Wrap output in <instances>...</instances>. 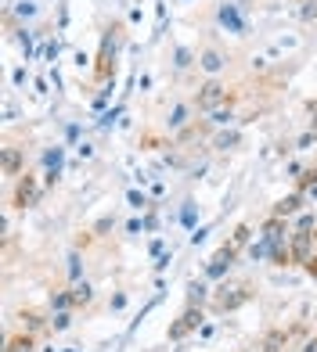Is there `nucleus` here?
<instances>
[{
  "label": "nucleus",
  "instance_id": "obj_51",
  "mask_svg": "<svg viewBox=\"0 0 317 352\" xmlns=\"http://www.w3.org/2000/svg\"><path fill=\"white\" fill-rule=\"evenodd\" d=\"M303 270H307V274H310V277H317V255H314V259H310V263H307Z\"/></svg>",
  "mask_w": 317,
  "mask_h": 352
},
{
  "label": "nucleus",
  "instance_id": "obj_49",
  "mask_svg": "<svg viewBox=\"0 0 317 352\" xmlns=\"http://www.w3.org/2000/svg\"><path fill=\"white\" fill-rule=\"evenodd\" d=\"M76 151L79 158H94V144H76Z\"/></svg>",
  "mask_w": 317,
  "mask_h": 352
},
{
  "label": "nucleus",
  "instance_id": "obj_32",
  "mask_svg": "<svg viewBox=\"0 0 317 352\" xmlns=\"http://www.w3.org/2000/svg\"><path fill=\"white\" fill-rule=\"evenodd\" d=\"M299 19L307 25H317V0H303V8H299Z\"/></svg>",
  "mask_w": 317,
  "mask_h": 352
},
{
  "label": "nucleus",
  "instance_id": "obj_18",
  "mask_svg": "<svg viewBox=\"0 0 317 352\" xmlns=\"http://www.w3.org/2000/svg\"><path fill=\"white\" fill-rule=\"evenodd\" d=\"M195 65H198V51H192V47H184V43L173 47V69L187 72V69H195Z\"/></svg>",
  "mask_w": 317,
  "mask_h": 352
},
{
  "label": "nucleus",
  "instance_id": "obj_11",
  "mask_svg": "<svg viewBox=\"0 0 317 352\" xmlns=\"http://www.w3.org/2000/svg\"><path fill=\"white\" fill-rule=\"evenodd\" d=\"M192 116H195V104L192 101H177L166 111V130L170 133H184L187 126H192Z\"/></svg>",
  "mask_w": 317,
  "mask_h": 352
},
{
  "label": "nucleus",
  "instance_id": "obj_21",
  "mask_svg": "<svg viewBox=\"0 0 317 352\" xmlns=\"http://www.w3.org/2000/svg\"><path fill=\"white\" fill-rule=\"evenodd\" d=\"M213 148H216V151H234V148H242V133H238V130H220L216 140H213Z\"/></svg>",
  "mask_w": 317,
  "mask_h": 352
},
{
  "label": "nucleus",
  "instance_id": "obj_14",
  "mask_svg": "<svg viewBox=\"0 0 317 352\" xmlns=\"http://www.w3.org/2000/svg\"><path fill=\"white\" fill-rule=\"evenodd\" d=\"M292 327L289 331H285V327H271V331H267L263 334V342H260V352H285V349H289V342H292Z\"/></svg>",
  "mask_w": 317,
  "mask_h": 352
},
{
  "label": "nucleus",
  "instance_id": "obj_5",
  "mask_svg": "<svg viewBox=\"0 0 317 352\" xmlns=\"http://www.w3.org/2000/svg\"><path fill=\"white\" fill-rule=\"evenodd\" d=\"M242 248H238V245H231V241H224V245H220L213 255H209V263H205V270H202V277L205 280H224L227 274H231V266L238 263V259H242Z\"/></svg>",
  "mask_w": 317,
  "mask_h": 352
},
{
  "label": "nucleus",
  "instance_id": "obj_43",
  "mask_svg": "<svg viewBox=\"0 0 317 352\" xmlns=\"http://www.w3.org/2000/svg\"><path fill=\"white\" fill-rule=\"evenodd\" d=\"M19 108H14V98H4V122H14Z\"/></svg>",
  "mask_w": 317,
  "mask_h": 352
},
{
  "label": "nucleus",
  "instance_id": "obj_12",
  "mask_svg": "<svg viewBox=\"0 0 317 352\" xmlns=\"http://www.w3.org/2000/svg\"><path fill=\"white\" fill-rule=\"evenodd\" d=\"M307 201H310V198L303 195V190H292V195H285V198H278V201H274L271 216H281V219L299 216V212H303V205H307Z\"/></svg>",
  "mask_w": 317,
  "mask_h": 352
},
{
  "label": "nucleus",
  "instance_id": "obj_16",
  "mask_svg": "<svg viewBox=\"0 0 317 352\" xmlns=\"http://www.w3.org/2000/svg\"><path fill=\"white\" fill-rule=\"evenodd\" d=\"M209 298H213V292H209V280H187V306H209Z\"/></svg>",
  "mask_w": 317,
  "mask_h": 352
},
{
  "label": "nucleus",
  "instance_id": "obj_2",
  "mask_svg": "<svg viewBox=\"0 0 317 352\" xmlns=\"http://www.w3.org/2000/svg\"><path fill=\"white\" fill-rule=\"evenodd\" d=\"M234 101H238V94L224 83V79H205V83H198V90L192 94V104L202 116H209V111L224 108V104H234Z\"/></svg>",
  "mask_w": 317,
  "mask_h": 352
},
{
  "label": "nucleus",
  "instance_id": "obj_37",
  "mask_svg": "<svg viewBox=\"0 0 317 352\" xmlns=\"http://www.w3.org/2000/svg\"><path fill=\"white\" fill-rule=\"evenodd\" d=\"M141 223H145V230H148V234H155V230H158V216H155V205H152L148 212H141Z\"/></svg>",
  "mask_w": 317,
  "mask_h": 352
},
{
  "label": "nucleus",
  "instance_id": "obj_47",
  "mask_svg": "<svg viewBox=\"0 0 317 352\" xmlns=\"http://www.w3.org/2000/svg\"><path fill=\"white\" fill-rule=\"evenodd\" d=\"M126 234H145V223H141V219H130V223H126Z\"/></svg>",
  "mask_w": 317,
  "mask_h": 352
},
{
  "label": "nucleus",
  "instance_id": "obj_31",
  "mask_svg": "<svg viewBox=\"0 0 317 352\" xmlns=\"http://www.w3.org/2000/svg\"><path fill=\"white\" fill-rule=\"evenodd\" d=\"M123 108H126V104L119 101L116 108H108V111H101V130H112V126H116V119L123 116Z\"/></svg>",
  "mask_w": 317,
  "mask_h": 352
},
{
  "label": "nucleus",
  "instance_id": "obj_22",
  "mask_svg": "<svg viewBox=\"0 0 317 352\" xmlns=\"http://www.w3.org/2000/svg\"><path fill=\"white\" fill-rule=\"evenodd\" d=\"M8 14H11V19L29 22V19H37V14H40V4H37V0H19L14 8H8Z\"/></svg>",
  "mask_w": 317,
  "mask_h": 352
},
{
  "label": "nucleus",
  "instance_id": "obj_36",
  "mask_svg": "<svg viewBox=\"0 0 317 352\" xmlns=\"http://www.w3.org/2000/svg\"><path fill=\"white\" fill-rule=\"evenodd\" d=\"M195 201H184V209H181V223H184V227H195Z\"/></svg>",
  "mask_w": 317,
  "mask_h": 352
},
{
  "label": "nucleus",
  "instance_id": "obj_46",
  "mask_svg": "<svg viewBox=\"0 0 317 352\" xmlns=\"http://www.w3.org/2000/svg\"><path fill=\"white\" fill-rule=\"evenodd\" d=\"M307 108H310V116H314V119H310V133H314V140H317V101H310Z\"/></svg>",
  "mask_w": 317,
  "mask_h": 352
},
{
  "label": "nucleus",
  "instance_id": "obj_17",
  "mask_svg": "<svg viewBox=\"0 0 317 352\" xmlns=\"http://www.w3.org/2000/svg\"><path fill=\"white\" fill-rule=\"evenodd\" d=\"M19 320H22V331H29V334L51 331V316H43V313H37V309H22Z\"/></svg>",
  "mask_w": 317,
  "mask_h": 352
},
{
  "label": "nucleus",
  "instance_id": "obj_19",
  "mask_svg": "<svg viewBox=\"0 0 317 352\" xmlns=\"http://www.w3.org/2000/svg\"><path fill=\"white\" fill-rule=\"evenodd\" d=\"M4 352H37V334H29V331H19V334H11Z\"/></svg>",
  "mask_w": 317,
  "mask_h": 352
},
{
  "label": "nucleus",
  "instance_id": "obj_38",
  "mask_svg": "<svg viewBox=\"0 0 317 352\" xmlns=\"http://www.w3.org/2000/svg\"><path fill=\"white\" fill-rule=\"evenodd\" d=\"M209 230H213V227H195V230H192V237H187V241H192V248H198V245L205 241V237H209Z\"/></svg>",
  "mask_w": 317,
  "mask_h": 352
},
{
  "label": "nucleus",
  "instance_id": "obj_48",
  "mask_svg": "<svg viewBox=\"0 0 317 352\" xmlns=\"http://www.w3.org/2000/svg\"><path fill=\"white\" fill-rule=\"evenodd\" d=\"M137 87H141V90H152V72H141V76H137Z\"/></svg>",
  "mask_w": 317,
  "mask_h": 352
},
{
  "label": "nucleus",
  "instance_id": "obj_10",
  "mask_svg": "<svg viewBox=\"0 0 317 352\" xmlns=\"http://www.w3.org/2000/svg\"><path fill=\"white\" fill-rule=\"evenodd\" d=\"M198 69L205 72V79H220V72L227 69V54L220 51V47H202L198 51Z\"/></svg>",
  "mask_w": 317,
  "mask_h": 352
},
{
  "label": "nucleus",
  "instance_id": "obj_50",
  "mask_svg": "<svg viewBox=\"0 0 317 352\" xmlns=\"http://www.w3.org/2000/svg\"><path fill=\"white\" fill-rule=\"evenodd\" d=\"M33 87H37V94H47V79L37 76V79H33Z\"/></svg>",
  "mask_w": 317,
  "mask_h": 352
},
{
  "label": "nucleus",
  "instance_id": "obj_33",
  "mask_svg": "<svg viewBox=\"0 0 317 352\" xmlns=\"http://www.w3.org/2000/svg\"><path fill=\"white\" fill-rule=\"evenodd\" d=\"M58 54H61V40H47V47H43V61H47V65H54Z\"/></svg>",
  "mask_w": 317,
  "mask_h": 352
},
{
  "label": "nucleus",
  "instance_id": "obj_15",
  "mask_svg": "<svg viewBox=\"0 0 317 352\" xmlns=\"http://www.w3.org/2000/svg\"><path fill=\"white\" fill-rule=\"evenodd\" d=\"M14 40L22 47V61H33L37 58V40H43V33H33L29 25H22V29H14Z\"/></svg>",
  "mask_w": 317,
  "mask_h": 352
},
{
  "label": "nucleus",
  "instance_id": "obj_6",
  "mask_svg": "<svg viewBox=\"0 0 317 352\" xmlns=\"http://www.w3.org/2000/svg\"><path fill=\"white\" fill-rule=\"evenodd\" d=\"M202 324H205V309H202V306H184V313L166 327V342H184V338H192V334H198Z\"/></svg>",
  "mask_w": 317,
  "mask_h": 352
},
{
  "label": "nucleus",
  "instance_id": "obj_35",
  "mask_svg": "<svg viewBox=\"0 0 317 352\" xmlns=\"http://www.w3.org/2000/svg\"><path fill=\"white\" fill-rule=\"evenodd\" d=\"M126 302H130V295H126L123 287H119V292L112 295V302H108V309H112V313H123V309H126Z\"/></svg>",
  "mask_w": 317,
  "mask_h": 352
},
{
  "label": "nucleus",
  "instance_id": "obj_27",
  "mask_svg": "<svg viewBox=\"0 0 317 352\" xmlns=\"http://www.w3.org/2000/svg\"><path fill=\"white\" fill-rule=\"evenodd\" d=\"M69 280H72V284L83 280V259H79V248L69 252Z\"/></svg>",
  "mask_w": 317,
  "mask_h": 352
},
{
  "label": "nucleus",
  "instance_id": "obj_24",
  "mask_svg": "<svg viewBox=\"0 0 317 352\" xmlns=\"http://www.w3.org/2000/svg\"><path fill=\"white\" fill-rule=\"evenodd\" d=\"M126 205H130L134 212H148V209H152L155 201H152V198L145 195V190H137V187H130V190H126Z\"/></svg>",
  "mask_w": 317,
  "mask_h": 352
},
{
  "label": "nucleus",
  "instance_id": "obj_53",
  "mask_svg": "<svg viewBox=\"0 0 317 352\" xmlns=\"http://www.w3.org/2000/svg\"><path fill=\"white\" fill-rule=\"evenodd\" d=\"M61 352H79V349H61Z\"/></svg>",
  "mask_w": 317,
  "mask_h": 352
},
{
  "label": "nucleus",
  "instance_id": "obj_8",
  "mask_svg": "<svg viewBox=\"0 0 317 352\" xmlns=\"http://www.w3.org/2000/svg\"><path fill=\"white\" fill-rule=\"evenodd\" d=\"M289 248H292V266H307L314 255H317V241H314V230H292L289 237Z\"/></svg>",
  "mask_w": 317,
  "mask_h": 352
},
{
  "label": "nucleus",
  "instance_id": "obj_54",
  "mask_svg": "<svg viewBox=\"0 0 317 352\" xmlns=\"http://www.w3.org/2000/svg\"><path fill=\"white\" fill-rule=\"evenodd\" d=\"M177 4H192V0H177Z\"/></svg>",
  "mask_w": 317,
  "mask_h": 352
},
{
  "label": "nucleus",
  "instance_id": "obj_29",
  "mask_svg": "<svg viewBox=\"0 0 317 352\" xmlns=\"http://www.w3.org/2000/svg\"><path fill=\"white\" fill-rule=\"evenodd\" d=\"M314 187H317V169H303V176L296 180V190H303V195H310Z\"/></svg>",
  "mask_w": 317,
  "mask_h": 352
},
{
  "label": "nucleus",
  "instance_id": "obj_52",
  "mask_svg": "<svg viewBox=\"0 0 317 352\" xmlns=\"http://www.w3.org/2000/svg\"><path fill=\"white\" fill-rule=\"evenodd\" d=\"M303 352H317V334H314V338H310V342L303 345Z\"/></svg>",
  "mask_w": 317,
  "mask_h": 352
},
{
  "label": "nucleus",
  "instance_id": "obj_26",
  "mask_svg": "<svg viewBox=\"0 0 317 352\" xmlns=\"http://www.w3.org/2000/svg\"><path fill=\"white\" fill-rule=\"evenodd\" d=\"M166 14H170V8H166V0H155V40L166 33Z\"/></svg>",
  "mask_w": 317,
  "mask_h": 352
},
{
  "label": "nucleus",
  "instance_id": "obj_13",
  "mask_svg": "<svg viewBox=\"0 0 317 352\" xmlns=\"http://www.w3.org/2000/svg\"><path fill=\"white\" fill-rule=\"evenodd\" d=\"M0 169H4V176H14V180H19V176L25 173V151L8 144V148L0 151Z\"/></svg>",
  "mask_w": 317,
  "mask_h": 352
},
{
  "label": "nucleus",
  "instance_id": "obj_9",
  "mask_svg": "<svg viewBox=\"0 0 317 352\" xmlns=\"http://www.w3.org/2000/svg\"><path fill=\"white\" fill-rule=\"evenodd\" d=\"M61 169H65V144L43 148V184L47 187H54L61 180Z\"/></svg>",
  "mask_w": 317,
  "mask_h": 352
},
{
  "label": "nucleus",
  "instance_id": "obj_40",
  "mask_svg": "<svg viewBox=\"0 0 317 352\" xmlns=\"http://www.w3.org/2000/svg\"><path fill=\"white\" fill-rule=\"evenodd\" d=\"M58 29L61 33L69 29V4H58Z\"/></svg>",
  "mask_w": 317,
  "mask_h": 352
},
{
  "label": "nucleus",
  "instance_id": "obj_28",
  "mask_svg": "<svg viewBox=\"0 0 317 352\" xmlns=\"http://www.w3.org/2000/svg\"><path fill=\"white\" fill-rule=\"evenodd\" d=\"M72 327V309L69 313H51V334H61Z\"/></svg>",
  "mask_w": 317,
  "mask_h": 352
},
{
  "label": "nucleus",
  "instance_id": "obj_25",
  "mask_svg": "<svg viewBox=\"0 0 317 352\" xmlns=\"http://www.w3.org/2000/svg\"><path fill=\"white\" fill-rule=\"evenodd\" d=\"M234 122V104H224V108H216L209 111V126H216V130H224V126Z\"/></svg>",
  "mask_w": 317,
  "mask_h": 352
},
{
  "label": "nucleus",
  "instance_id": "obj_23",
  "mask_svg": "<svg viewBox=\"0 0 317 352\" xmlns=\"http://www.w3.org/2000/svg\"><path fill=\"white\" fill-rule=\"evenodd\" d=\"M76 309V302H72V287H61V292L51 295V313H69Z\"/></svg>",
  "mask_w": 317,
  "mask_h": 352
},
{
  "label": "nucleus",
  "instance_id": "obj_42",
  "mask_svg": "<svg viewBox=\"0 0 317 352\" xmlns=\"http://www.w3.org/2000/svg\"><path fill=\"white\" fill-rule=\"evenodd\" d=\"M170 263H173V252H163L155 259V274H163V270H170Z\"/></svg>",
  "mask_w": 317,
  "mask_h": 352
},
{
  "label": "nucleus",
  "instance_id": "obj_45",
  "mask_svg": "<svg viewBox=\"0 0 317 352\" xmlns=\"http://www.w3.org/2000/svg\"><path fill=\"white\" fill-rule=\"evenodd\" d=\"M310 144H317V140H314V133L307 130L303 137H299V140H296V151H310Z\"/></svg>",
  "mask_w": 317,
  "mask_h": 352
},
{
  "label": "nucleus",
  "instance_id": "obj_20",
  "mask_svg": "<svg viewBox=\"0 0 317 352\" xmlns=\"http://www.w3.org/2000/svg\"><path fill=\"white\" fill-rule=\"evenodd\" d=\"M72 287V302H76V309H87L90 302H94V287H90V280H76V284H69Z\"/></svg>",
  "mask_w": 317,
  "mask_h": 352
},
{
  "label": "nucleus",
  "instance_id": "obj_7",
  "mask_svg": "<svg viewBox=\"0 0 317 352\" xmlns=\"http://www.w3.org/2000/svg\"><path fill=\"white\" fill-rule=\"evenodd\" d=\"M216 22L227 29L234 36H245L249 33V19L242 14V4L238 0H224V4H216Z\"/></svg>",
  "mask_w": 317,
  "mask_h": 352
},
{
  "label": "nucleus",
  "instance_id": "obj_3",
  "mask_svg": "<svg viewBox=\"0 0 317 352\" xmlns=\"http://www.w3.org/2000/svg\"><path fill=\"white\" fill-rule=\"evenodd\" d=\"M252 298V287L249 284H220L216 292H213V298H209V313H216V316H224V313H234V309H242L245 302Z\"/></svg>",
  "mask_w": 317,
  "mask_h": 352
},
{
  "label": "nucleus",
  "instance_id": "obj_34",
  "mask_svg": "<svg viewBox=\"0 0 317 352\" xmlns=\"http://www.w3.org/2000/svg\"><path fill=\"white\" fill-rule=\"evenodd\" d=\"M292 230H317V219H314V212H299Z\"/></svg>",
  "mask_w": 317,
  "mask_h": 352
},
{
  "label": "nucleus",
  "instance_id": "obj_41",
  "mask_svg": "<svg viewBox=\"0 0 317 352\" xmlns=\"http://www.w3.org/2000/svg\"><path fill=\"white\" fill-rule=\"evenodd\" d=\"M213 334H216V324H213V320H205V324L198 327V338H202V342H209Z\"/></svg>",
  "mask_w": 317,
  "mask_h": 352
},
{
  "label": "nucleus",
  "instance_id": "obj_44",
  "mask_svg": "<svg viewBox=\"0 0 317 352\" xmlns=\"http://www.w3.org/2000/svg\"><path fill=\"white\" fill-rule=\"evenodd\" d=\"M163 248H166V237H152V245H148V255H163Z\"/></svg>",
  "mask_w": 317,
  "mask_h": 352
},
{
  "label": "nucleus",
  "instance_id": "obj_1",
  "mask_svg": "<svg viewBox=\"0 0 317 352\" xmlns=\"http://www.w3.org/2000/svg\"><path fill=\"white\" fill-rule=\"evenodd\" d=\"M126 43V22H108L105 33H101V51L94 58V79L98 83H112L116 79V69H119V51Z\"/></svg>",
  "mask_w": 317,
  "mask_h": 352
},
{
  "label": "nucleus",
  "instance_id": "obj_30",
  "mask_svg": "<svg viewBox=\"0 0 317 352\" xmlns=\"http://www.w3.org/2000/svg\"><path fill=\"white\" fill-rule=\"evenodd\" d=\"M25 83H29V69L25 65H14L11 69V90H25Z\"/></svg>",
  "mask_w": 317,
  "mask_h": 352
},
{
  "label": "nucleus",
  "instance_id": "obj_39",
  "mask_svg": "<svg viewBox=\"0 0 317 352\" xmlns=\"http://www.w3.org/2000/svg\"><path fill=\"white\" fill-rule=\"evenodd\" d=\"M72 65H76L79 72H83V69H94V65H90V54H87V51H76V54H72Z\"/></svg>",
  "mask_w": 317,
  "mask_h": 352
},
{
  "label": "nucleus",
  "instance_id": "obj_4",
  "mask_svg": "<svg viewBox=\"0 0 317 352\" xmlns=\"http://www.w3.org/2000/svg\"><path fill=\"white\" fill-rule=\"evenodd\" d=\"M43 190H47V184L40 180V176H33V173H22L19 180H14V190H11V205L14 209H37V205L43 201Z\"/></svg>",
  "mask_w": 317,
  "mask_h": 352
}]
</instances>
